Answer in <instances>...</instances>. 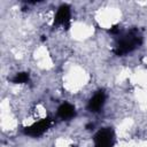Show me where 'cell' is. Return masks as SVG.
Wrapping results in <instances>:
<instances>
[{
  "mask_svg": "<svg viewBox=\"0 0 147 147\" xmlns=\"http://www.w3.org/2000/svg\"><path fill=\"white\" fill-rule=\"evenodd\" d=\"M142 42V36L137 28H133L118 37L114 47V53L118 56H124L132 52Z\"/></svg>",
  "mask_w": 147,
  "mask_h": 147,
  "instance_id": "obj_1",
  "label": "cell"
},
{
  "mask_svg": "<svg viewBox=\"0 0 147 147\" xmlns=\"http://www.w3.org/2000/svg\"><path fill=\"white\" fill-rule=\"evenodd\" d=\"M115 144V132L111 127H103L94 136L95 147H113Z\"/></svg>",
  "mask_w": 147,
  "mask_h": 147,
  "instance_id": "obj_2",
  "label": "cell"
},
{
  "mask_svg": "<svg viewBox=\"0 0 147 147\" xmlns=\"http://www.w3.org/2000/svg\"><path fill=\"white\" fill-rule=\"evenodd\" d=\"M51 124H52V118L51 117L42 118L39 122L33 123L30 126H26L24 129V133L30 136V137H39L51 126Z\"/></svg>",
  "mask_w": 147,
  "mask_h": 147,
  "instance_id": "obj_3",
  "label": "cell"
},
{
  "mask_svg": "<svg viewBox=\"0 0 147 147\" xmlns=\"http://www.w3.org/2000/svg\"><path fill=\"white\" fill-rule=\"evenodd\" d=\"M70 18H71V13H70V7L68 5H62L56 11V15L54 17V26L62 25L65 29L70 28Z\"/></svg>",
  "mask_w": 147,
  "mask_h": 147,
  "instance_id": "obj_4",
  "label": "cell"
},
{
  "mask_svg": "<svg viewBox=\"0 0 147 147\" xmlns=\"http://www.w3.org/2000/svg\"><path fill=\"white\" fill-rule=\"evenodd\" d=\"M105 101H106V93L103 90H100L90 99L87 103V109L92 113H98L102 109Z\"/></svg>",
  "mask_w": 147,
  "mask_h": 147,
  "instance_id": "obj_5",
  "label": "cell"
},
{
  "mask_svg": "<svg viewBox=\"0 0 147 147\" xmlns=\"http://www.w3.org/2000/svg\"><path fill=\"white\" fill-rule=\"evenodd\" d=\"M76 115V110H75V107L68 102H64L62 103L59 108H57V116L61 118V119H64V121H69L71 119L72 117H75Z\"/></svg>",
  "mask_w": 147,
  "mask_h": 147,
  "instance_id": "obj_6",
  "label": "cell"
},
{
  "mask_svg": "<svg viewBox=\"0 0 147 147\" xmlns=\"http://www.w3.org/2000/svg\"><path fill=\"white\" fill-rule=\"evenodd\" d=\"M29 79H30V76L28 72H18L15 75V77L11 79V82L15 84H23V83L29 82Z\"/></svg>",
  "mask_w": 147,
  "mask_h": 147,
  "instance_id": "obj_7",
  "label": "cell"
}]
</instances>
